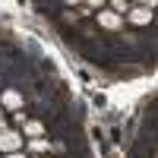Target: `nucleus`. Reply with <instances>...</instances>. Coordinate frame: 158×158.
Instances as JSON below:
<instances>
[{"label": "nucleus", "mask_w": 158, "mask_h": 158, "mask_svg": "<svg viewBox=\"0 0 158 158\" xmlns=\"http://www.w3.org/2000/svg\"><path fill=\"white\" fill-rule=\"evenodd\" d=\"M3 130H6V123H3V120H0V133H3Z\"/></svg>", "instance_id": "6"}, {"label": "nucleus", "mask_w": 158, "mask_h": 158, "mask_svg": "<svg viewBox=\"0 0 158 158\" xmlns=\"http://www.w3.org/2000/svg\"><path fill=\"white\" fill-rule=\"evenodd\" d=\"M6 158H22V155H16V152H13V155H6Z\"/></svg>", "instance_id": "7"}, {"label": "nucleus", "mask_w": 158, "mask_h": 158, "mask_svg": "<svg viewBox=\"0 0 158 158\" xmlns=\"http://www.w3.org/2000/svg\"><path fill=\"white\" fill-rule=\"evenodd\" d=\"M19 146H22V136L16 130H3V133H0V152L13 155V152H19Z\"/></svg>", "instance_id": "1"}, {"label": "nucleus", "mask_w": 158, "mask_h": 158, "mask_svg": "<svg viewBox=\"0 0 158 158\" xmlns=\"http://www.w3.org/2000/svg\"><path fill=\"white\" fill-rule=\"evenodd\" d=\"M3 104H6L10 111H16V108H22V95L10 89V92H3Z\"/></svg>", "instance_id": "2"}, {"label": "nucleus", "mask_w": 158, "mask_h": 158, "mask_svg": "<svg viewBox=\"0 0 158 158\" xmlns=\"http://www.w3.org/2000/svg\"><path fill=\"white\" fill-rule=\"evenodd\" d=\"M98 22H101V25H108V29H117V25H120L117 13H101V16H98Z\"/></svg>", "instance_id": "3"}, {"label": "nucleus", "mask_w": 158, "mask_h": 158, "mask_svg": "<svg viewBox=\"0 0 158 158\" xmlns=\"http://www.w3.org/2000/svg\"><path fill=\"white\" fill-rule=\"evenodd\" d=\"M130 19L142 25V22H149V19H152V10H133V13H130Z\"/></svg>", "instance_id": "4"}, {"label": "nucleus", "mask_w": 158, "mask_h": 158, "mask_svg": "<svg viewBox=\"0 0 158 158\" xmlns=\"http://www.w3.org/2000/svg\"><path fill=\"white\" fill-rule=\"evenodd\" d=\"M25 133L29 136H41V123H25Z\"/></svg>", "instance_id": "5"}]
</instances>
